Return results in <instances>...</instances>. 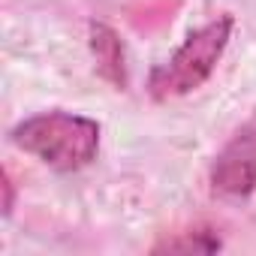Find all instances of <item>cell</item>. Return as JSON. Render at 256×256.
<instances>
[{"instance_id": "obj_1", "label": "cell", "mask_w": 256, "mask_h": 256, "mask_svg": "<svg viewBox=\"0 0 256 256\" xmlns=\"http://www.w3.org/2000/svg\"><path fill=\"white\" fill-rule=\"evenodd\" d=\"M12 142L58 172H78L96 160L100 124L72 112H46L18 124Z\"/></svg>"}, {"instance_id": "obj_2", "label": "cell", "mask_w": 256, "mask_h": 256, "mask_svg": "<svg viewBox=\"0 0 256 256\" xmlns=\"http://www.w3.org/2000/svg\"><path fill=\"white\" fill-rule=\"evenodd\" d=\"M229 36H232L229 16H220V18L208 22L205 28H199L196 34H190L187 42L166 64H160L151 72V82H148L151 96L157 102H166V100H175V96L196 90L220 64V58L229 46Z\"/></svg>"}, {"instance_id": "obj_3", "label": "cell", "mask_w": 256, "mask_h": 256, "mask_svg": "<svg viewBox=\"0 0 256 256\" xmlns=\"http://www.w3.org/2000/svg\"><path fill=\"white\" fill-rule=\"evenodd\" d=\"M211 184L223 196H250L256 190V130H244L217 154Z\"/></svg>"}, {"instance_id": "obj_4", "label": "cell", "mask_w": 256, "mask_h": 256, "mask_svg": "<svg viewBox=\"0 0 256 256\" xmlns=\"http://www.w3.org/2000/svg\"><path fill=\"white\" fill-rule=\"evenodd\" d=\"M90 52H94V60H96V70L106 82H112L114 88H124L126 84V66H124V46L118 40V34L102 24V22H94L90 24Z\"/></svg>"}, {"instance_id": "obj_5", "label": "cell", "mask_w": 256, "mask_h": 256, "mask_svg": "<svg viewBox=\"0 0 256 256\" xmlns=\"http://www.w3.org/2000/svg\"><path fill=\"white\" fill-rule=\"evenodd\" d=\"M220 238L211 232V229H196V232H187L184 238H172V241H163L154 247V253H214L220 250Z\"/></svg>"}, {"instance_id": "obj_6", "label": "cell", "mask_w": 256, "mask_h": 256, "mask_svg": "<svg viewBox=\"0 0 256 256\" xmlns=\"http://www.w3.org/2000/svg\"><path fill=\"white\" fill-rule=\"evenodd\" d=\"M0 187H4V214H12V202H16V190H12V178L4 172V181H0Z\"/></svg>"}]
</instances>
